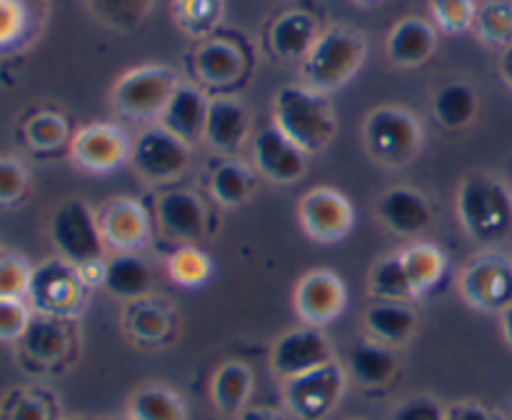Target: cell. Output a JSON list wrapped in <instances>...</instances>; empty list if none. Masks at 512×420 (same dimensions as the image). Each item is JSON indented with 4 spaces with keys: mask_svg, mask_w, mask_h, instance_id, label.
Here are the masks:
<instances>
[{
    "mask_svg": "<svg viewBox=\"0 0 512 420\" xmlns=\"http://www.w3.org/2000/svg\"><path fill=\"white\" fill-rule=\"evenodd\" d=\"M273 125H278L298 148L313 155L333 140L335 115L325 93L308 85H285L278 90L273 105Z\"/></svg>",
    "mask_w": 512,
    "mask_h": 420,
    "instance_id": "1",
    "label": "cell"
},
{
    "mask_svg": "<svg viewBox=\"0 0 512 420\" xmlns=\"http://www.w3.org/2000/svg\"><path fill=\"white\" fill-rule=\"evenodd\" d=\"M458 218L478 243H498L512 230V193L503 180L470 173L458 190Z\"/></svg>",
    "mask_w": 512,
    "mask_h": 420,
    "instance_id": "2",
    "label": "cell"
},
{
    "mask_svg": "<svg viewBox=\"0 0 512 420\" xmlns=\"http://www.w3.org/2000/svg\"><path fill=\"white\" fill-rule=\"evenodd\" d=\"M368 43L348 28H330L320 33L318 43L303 58V80L318 93H330L348 83L363 65Z\"/></svg>",
    "mask_w": 512,
    "mask_h": 420,
    "instance_id": "3",
    "label": "cell"
},
{
    "mask_svg": "<svg viewBox=\"0 0 512 420\" xmlns=\"http://www.w3.org/2000/svg\"><path fill=\"white\" fill-rule=\"evenodd\" d=\"M365 148L375 163L385 168H403L423 145V125L400 105H383L365 118Z\"/></svg>",
    "mask_w": 512,
    "mask_h": 420,
    "instance_id": "4",
    "label": "cell"
},
{
    "mask_svg": "<svg viewBox=\"0 0 512 420\" xmlns=\"http://www.w3.org/2000/svg\"><path fill=\"white\" fill-rule=\"evenodd\" d=\"M50 238L60 258L75 268L103 260L105 240L100 233L98 215L85 200H65L50 220Z\"/></svg>",
    "mask_w": 512,
    "mask_h": 420,
    "instance_id": "5",
    "label": "cell"
},
{
    "mask_svg": "<svg viewBox=\"0 0 512 420\" xmlns=\"http://www.w3.org/2000/svg\"><path fill=\"white\" fill-rule=\"evenodd\" d=\"M85 280L80 270L63 258L45 260L33 270L28 288V300L38 315L50 318H70L85 303Z\"/></svg>",
    "mask_w": 512,
    "mask_h": 420,
    "instance_id": "6",
    "label": "cell"
},
{
    "mask_svg": "<svg viewBox=\"0 0 512 420\" xmlns=\"http://www.w3.org/2000/svg\"><path fill=\"white\" fill-rule=\"evenodd\" d=\"M345 380H348L345 368L333 360L323 368L285 380V405L298 420H325L343 400Z\"/></svg>",
    "mask_w": 512,
    "mask_h": 420,
    "instance_id": "7",
    "label": "cell"
},
{
    "mask_svg": "<svg viewBox=\"0 0 512 420\" xmlns=\"http://www.w3.org/2000/svg\"><path fill=\"white\" fill-rule=\"evenodd\" d=\"M178 85V75L165 65H143L125 73L115 83L113 103L130 118H153V115L160 118Z\"/></svg>",
    "mask_w": 512,
    "mask_h": 420,
    "instance_id": "8",
    "label": "cell"
},
{
    "mask_svg": "<svg viewBox=\"0 0 512 420\" xmlns=\"http://www.w3.org/2000/svg\"><path fill=\"white\" fill-rule=\"evenodd\" d=\"M460 293L473 308L503 313L512 305V260L498 253H483L460 273Z\"/></svg>",
    "mask_w": 512,
    "mask_h": 420,
    "instance_id": "9",
    "label": "cell"
},
{
    "mask_svg": "<svg viewBox=\"0 0 512 420\" xmlns=\"http://www.w3.org/2000/svg\"><path fill=\"white\" fill-rule=\"evenodd\" d=\"M303 230L315 243H338L355 225L353 203L335 188H310L298 205Z\"/></svg>",
    "mask_w": 512,
    "mask_h": 420,
    "instance_id": "10",
    "label": "cell"
},
{
    "mask_svg": "<svg viewBox=\"0 0 512 420\" xmlns=\"http://www.w3.org/2000/svg\"><path fill=\"white\" fill-rule=\"evenodd\" d=\"M333 345L315 325H303L280 335L270 353V365L278 378L290 380L333 363Z\"/></svg>",
    "mask_w": 512,
    "mask_h": 420,
    "instance_id": "11",
    "label": "cell"
},
{
    "mask_svg": "<svg viewBox=\"0 0 512 420\" xmlns=\"http://www.w3.org/2000/svg\"><path fill=\"white\" fill-rule=\"evenodd\" d=\"M130 160L148 183H165L185 173L190 163V145L158 125L140 135Z\"/></svg>",
    "mask_w": 512,
    "mask_h": 420,
    "instance_id": "12",
    "label": "cell"
},
{
    "mask_svg": "<svg viewBox=\"0 0 512 420\" xmlns=\"http://www.w3.org/2000/svg\"><path fill=\"white\" fill-rule=\"evenodd\" d=\"M133 148L123 128L113 123H93L78 130L70 143L75 165L88 173L105 175L118 170L130 158Z\"/></svg>",
    "mask_w": 512,
    "mask_h": 420,
    "instance_id": "13",
    "label": "cell"
},
{
    "mask_svg": "<svg viewBox=\"0 0 512 420\" xmlns=\"http://www.w3.org/2000/svg\"><path fill=\"white\" fill-rule=\"evenodd\" d=\"M293 303L305 325L323 328V325L340 318L345 303H348V290H345L343 278L338 273L318 268L300 278V283L295 285Z\"/></svg>",
    "mask_w": 512,
    "mask_h": 420,
    "instance_id": "14",
    "label": "cell"
},
{
    "mask_svg": "<svg viewBox=\"0 0 512 420\" xmlns=\"http://www.w3.org/2000/svg\"><path fill=\"white\" fill-rule=\"evenodd\" d=\"M253 160L263 178L280 185L300 180L308 168V153L298 148L278 125L260 130L253 143Z\"/></svg>",
    "mask_w": 512,
    "mask_h": 420,
    "instance_id": "15",
    "label": "cell"
},
{
    "mask_svg": "<svg viewBox=\"0 0 512 420\" xmlns=\"http://www.w3.org/2000/svg\"><path fill=\"white\" fill-rule=\"evenodd\" d=\"M100 233L115 253H135L150 240V218L133 198H113L98 213Z\"/></svg>",
    "mask_w": 512,
    "mask_h": 420,
    "instance_id": "16",
    "label": "cell"
},
{
    "mask_svg": "<svg viewBox=\"0 0 512 420\" xmlns=\"http://www.w3.org/2000/svg\"><path fill=\"white\" fill-rule=\"evenodd\" d=\"M375 210H378L380 223L393 233L403 235V238L425 233L433 223V210H430L428 198L410 185H395V188L385 190L378 198Z\"/></svg>",
    "mask_w": 512,
    "mask_h": 420,
    "instance_id": "17",
    "label": "cell"
},
{
    "mask_svg": "<svg viewBox=\"0 0 512 420\" xmlns=\"http://www.w3.org/2000/svg\"><path fill=\"white\" fill-rule=\"evenodd\" d=\"M158 223L168 238L193 245V240L203 238L208 225L203 200L190 190H168L158 200Z\"/></svg>",
    "mask_w": 512,
    "mask_h": 420,
    "instance_id": "18",
    "label": "cell"
},
{
    "mask_svg": "<svg viewBox=\"0 0 512 420\" xmlns=\"http://www.w3.org/2000/svg\"><path fill=\"white\" fill-rule=\"evenodd\" d=\"M208 103L210 100L205 98L203 90L190 83H180L160 113V128L173 133L183 143L193 145L195 140L203 138Z\"/></svg>",
    "mask_w": 512,
    "mask_h": 420,
    "instance_id": "19",
    "label": "cell"
},
{
    "mask_svg": "<svg viewBox=\"0 0 512 420\" xmlns=\"http://www.w3.org/2000/svg\"><path fill=\"white\" fill-rule=\"evenodd\" d=\"M250 130L248 110L235 98H213L208 103L203 138L220 153H233L245 143Z\"/></svg>",
    "mask_w": 512,
    "mask_h": 420,
    "instance_id": "20",
    "label": "cell"
},
{
    "mask_svg": "<svg viewBox=\"0 0 512 420\" xmlns=\"http://www.w3.org/2000/svg\"><path fill=\"white\" fill-rule=\"evenodd\" d=\"M438 45L433 23L423 18H405L390 30L388 35V55L395 65L403 68H415L423 65L433 55Z\"/></svg>",
    "mask_w": 512,
    "mask_h": 420,
    "instance_id": "21",
    "label": "cell"
},
{
    "mask_svg": "<svg viewBox=\"0 0 512 420\" xmlns=\"http://www.w3.org/2000/svg\"><path fill=\"white\" fill-rule=\"evenodd\" d=\"M365 328L370 338L378 343L395 348L405 345L413 338L418 328V315L408 303H390V300H378L365 310Z\"/></svg>",
    "mask_w": 512,
    "mask_h": 420,
    "instance_id": "22",
    "label": "cell"
},
{
    "mask_svg": "<svg viewBox=\"0 0 512 420\" xmlns=\"http://www.w3.org/2000/svg\"><path fill=\"white\" fill-rule=\"evenodd\" d=\"M345 370L353 375L355 383L365 388H380V385H388L398 373V355L378 340H363L350 348Z\"/></svg>",
    "mask_w": 512,
    "mask_h": 420,
    "instance_id": "23",
    "label": "cell"
},
{
    "mask_svg": "<svg viewBox=\"0 0 512 420\" xmlns=\"http://www.w3.org/2000/svg\"><path fill=\"white\" fill-rule=\"evenodd\" d=\"M318 38V23L313 20V15L303 13V10H290V13L280 15L270 28V48L283 60L305 58L318 43Z\"/></svg>",
    "mask_w": 512,
    "mask_h": 420,
    "instance_id": "24",
    "label": "cell"
},
{
    "mask_svg": "<svg viewBox=\"0 0 512 420\" xmlns=\"http://www.w3.org/2000/svg\"><path fill=\"white\" fill-rule=\"evenodd\" d=\"M103 288L115 298L140 300L153 288V273L140 255L118 253L105 263Z\"/></svg>",
    "mask_w": 512,
    "mask_h": 420,
    "instance_id": "25",
    "label": "cell"
},
{
    "mask_svg": "<svg viewBox=\"0 0 512 420\" xmlns=\"http://www.w3.org/2000/svg\"><path fill=\"white\" fill-rule=\"evenodd\" d=\"M253 395V370L240 360H228L215 370L210 380V398L213 405L225 415H240L248 408Z\"/></svg>",
    "mask_w": 512,
    "mask_h": 420,
    "instance_id": "26",
    "label": "cell"
},
{
    "mask_svg": "<svg viewBox=\"0 0 512 420\" xmlns=\"http://www.w3.org/2000/svg\"><path fill=\"white\" fill-rule=\"evenodd\" d=\"M400 258H403L405 273H408L410 285H413L415 298L428 295L443 280L445 270H448V258H445V253L435 243L408 245L405 250H400Z\"/></svg>",
    "mask_w": 512,
    "mask_h": 420,
    "instance_id": "27",
    "label": "cell"
},
{
    "mask_svg": "<svg viewBox=\"0 0 512 420\" xmlns=\"http://www.w3.org/2000/svg\"><path fill=\"white\" fill-rule=\"evenodd\" d=\"M195 70L208 85H230L243 73V53L228 40H208L195 53Z\"/></svg>",
    "mask_w": 512,
    "mask_h": 420,
    "instance_id": "28",
    "label": "cell"
},
{
    "mask_svg": "<svg viewBox=\"0 0 512 420\" xmlns=\"http://www.w3.org/2000/svg\"><path fill=\"white\" fill-rule=\"evenodd\" d=\"M20 345L38 363H55V360H60L68 353L70 338L68 330L60 323V318L35 315V318H30L28 328H25Z\"/></svg>",
    "mask_w": 512,
    "mask_h": 420,
    "instance_id": "29",
    "label": "cell"
},
{
    "mask_svg": "<svg viewBox=\"0 0 512 420\" xmlns=\"http://www.w3.org/2000/svg\"><path fill=\"white\" fill-rule=\"evenodd\" d=\"M130 420H188L185 400L168 385H143L128 400Z\"/></svg>",
    "mask_w": 512,
    "mask_h": 420,
    "instance_id": "30",
    "label": "cell"
},
{
    "mask_svg": "<svg viewBox=\"0 0 512 420\" xmlns=\"http://www.w3.org/2000/svg\"><path fill=\"white\" fill-rule=\"evenodd\" d=\"M478 93L468 83H445L433 98V113L448 130H460L470 125L478 115Z\"/></svg>",
    "mask_w": 512,
    "mask_h": 420,
    "instance_id": "31",
    "label": "cell"
},
{
    "mask_svg": "<svg viewBox=\"0 0 512 420\" xmlns=\"http://www.w3.org/2000/svg\"><path fill=\"white\" fill-rule=\"evenodd\" d=\"M368 288L375 300H390V303H410V300H418L415 298L413 285H410L408 273H405L400 253L385 255V258H380L373 265Z\"/></svg>",
    "mask_w": 512,
    "mask_h": 420,
    "instance_id": "32",
    "label": "cell"
},
{
    "mask_svg": "<svg viewBox=\"0 0 512 420\" xmlns=\"http://www.w3.org/2000/svg\"><path fill=\"white\" fill-rule=\"evenodd\" d=\"M125 330L138 343H160L170 333V313L155 300H133V305L125 313Z\"/></svg>",
    "mask_w": 512,
    "mask_h": 420,
    "instance_id": "33",
    "label": "cell"
},
{
    "mask_svg": "<svg viewBox=\"0 0 512 420\" xmlns=\"http://www.w3.org/2000/svg\"><path fill=\"white\" fill-rule=\"evenodd\" d=\"M253 190V173L240 160H225L210 175V193L225 208H238Z\"/></svg>",
    "mask_w": 512,
    "mask_h": 420,
    "instance_id": "34",
    "label": "cell"
},
{
    "mask_svg": "<svg viewBox=\"0 0 512 420\" xmlns=\"http://www.w3.org/2000/svg\"><path fill=\"white\" fill-rule=\"evenodd\" d=\"M168 275L178 285L198 288V285L208 283V278L213 275V260L198 245H180L168 258Z\"/></svg>",
    "mask_w": 512,
    "mask_h": 420,
    "instance_id": "35",
    "label": "cell"
},
{
    "mask_svg": "<svg viewBox=\"0 0 512 420\" xmlns=\"http://www.w3.org/2000/svg\"><path fill=\"white\" fill-rule=\"evenodd\" d=\"M475 30L490 45L512 43V0H485L475 10Z\"/></svg>",
    "mask_w": 512,
    "mask_h": 420,
    "instance_id": "36",
    "label": "cell"
},
{
    "mask_svg": "<svg viewBox=\"0 0 512 420\" xmlns=\"http://www.w3.org/2000/svg\"><path fill=\"white\" fill-rule=\"evenodd\" d=\"M475 0H430V13L445 33H465L475 23Z\"/></svg>",
    "mask_w": 512,
    "mask_h": 420,
    "instance_id": "37",
    "label": "cell"
},
{
    "mask_svg": "<svg viewBox=\"0 0 512 420\" xmlns=\"http://www.w3.org/2000/svg\"><path fill=\"white\" fill-rule=\"evenodd\" d=\"M25 138H28V143L33 148L53 150L68 138V125H65V120L60 115L40 113L28 120V125H25Z\"/></svg>",
    "mask_w": 512,
    "mask_h": 420,
    "instance_id": "38",
    "label": "cell"
},
{
    "mask_svg": "<svg viewBox=\"0 0 512 420\" xmlns=\"http://www.w3.org/2000/svg\"><path fill=\"white\" fill-rule=\"evenodd\" d=\"M33 268L28 260L15 253L0 255V298H23L28 295Z\"/></svg>",
    "mask_w": 512,
    "mask_h": 420,
    "instance_id": "39",
    "label": "cell"
},
{
    "mask_svg": "<svg viewBox=\"0 0 512 420\" xmlns=\"http://www.w3.org/2000/svg\"><path fill=\"white\" fill-rule=\"evenodd\" d=\"M223 0H178V18L193 33H205L220 20Z\"/></svg>",
    "mask_w": 512,
    "mask_h": 420,
    "instance_id": "40",
    "label": "cell"
},
{
    "mask_svg": "<svg viewBox=\"0 0 512 420\" xmlns=\"http://www.w3.org/2000/svg\"><path fill=\"white\" fill-rule=\"evenodd\" d=\"M30 323L23 298H0V340H20Z\"/></svg>",
    "mask_w": 512,
    "mask_h": 420,
    "instance_id": "41",
    "label": "cell"
},
{
    "mask_svg": "<svg viewBox=\"0 0 512 420\" xmlns=\"http://www.w3.org/2000/svg\"><path fill=\"white\" fill-rule=\"evenodd\" d=\"M5 420H53V415L40 395L20 390L5 400Z\"/></svg>",
    "mask_w": 512,
    "mask_h": 420,
    "instance_id": "42",
    "label": "cell"
},
{
    "mask_svg": "<svg viewBox=\"0 0 512 420\" xmlns=\"http://www.w3.org/2000/svg\"><path fill=\"white\" fill-rule=\"evenodd\" d=\"M90 3H93L95 13L103 15L113 25H120L135 23V20L143 18L150 0H90Z\"/></svg>",
    "mask_w": 512,
    "mask_h": 420,
    "instance_id": "43",
    "label": "cell"
},
{
    "mask_svg": "<svg viewBox=\"0 0 512 420\" xmlns=\"http://www.w3.org/2000/svg\"><path fill=\"white\" fill-rule=\"evenodd\" d=\"M390 420H445V408L433 395H413L393 410Z\"/></svg>",
    "mask_w": 512,
    "mask_h": 420,
    "instance_id": "44",
    "label": "cell"
},
{
    "mask_svg": "<svg viewBox=\"0 0 512 420\" xmlns=\"http://www.w3.org/2000/svg\"><path fill=\"white\" fill-rule=\"evenodd\" d=\"M28 173L13 158H0V203H15L25 193Z\"/></svg>",
    "mask_w": 512,
    "mask_h": 420,
    "instance_id": "45",
    "label": "cell"
},
{
    "mask_svg": "<svg viewBox=\"0 0 512 420\" xmlns=\"http://www.w3.org/2000/svg\"><path fill=\"white\" fill-rule=\"evenodd\" d=\"M445 420H503L495 410L485 408V405L465 400V403H453L445 408Z\"/></svg>",
    "mask_w": 512,
    "mask_h": 420,
    "instance_id": "46",
    "label": "cell"
},
{
    "mask_svg": "<svg viewBox=\"0 0 512 420\" xmlns=\"http://www.w3.org/2000/svg\"><path fill=\"white\" fill-rule=\"evenodd\" d=\"M20 28V8L13 0H0V40L13 38Z\"/></svg>",
    "mask_w": 512,
    "mask_h": 420,
    "instance_id": "47",
    "label": "cell"
},
{
    "mask_svg": "<svg viewBox=\"0 0 512 420\" xmlns=\"http://www.w3.org/2000/svg\"><path fill=\"white\" fill-rule=\"evenodd\" d=\"M235 420H283L280 413L270 408H245L243 413L235 415Z\"/></svg>",
    "mask_w": 512,
    "mask_h": 420,
    "instance_id": "48",
    "label": "cell"
},
{
    "mask_svg": "<svg viewBox=\"0 0 512 420\" xmlns=\"http://www.w3.org/2000/svg\"><path fill=\"white\" fill-rule=\"evenodd\" d=\"M500 73H503L505 83H508L512 88V43L508 45V48H505L503 58H500Z\"/></svg>",
    "mask_w": 512,
    "mask_h": 420,
    "instance_id": "49",
    "label": "cell"
},
{
    "mask_svg": "<svg viewBox=\"0 0 512 420\" xmlns=\"http://www.w3.org/2000/svg\"><path fill=\"white\" fill-rule=\"evenodd\" d=\"M500 323H503V335L505 340L512 345V305L510 308H505L503 313H500Z\"/></svg>",
    "mask_w": 512,
    "mask_h": 420,
    "instance_id": "50",
    "label": "cell"
},
{
    "mask_svg": "<svg viewBox=\"0 0 512 420\" xmlns=\"http://www.w3.org/2000/svg\"><path fill=\"white\" fill-rule=\"evenodd\" d=\"M358 5H365V8H373V5H380L383 0H355Z\"/></svg>",
    "mask_w": 512,
    "mask_h": 420,
    "instance_id": "51",
    "label": "cell"
}]
</instances>
